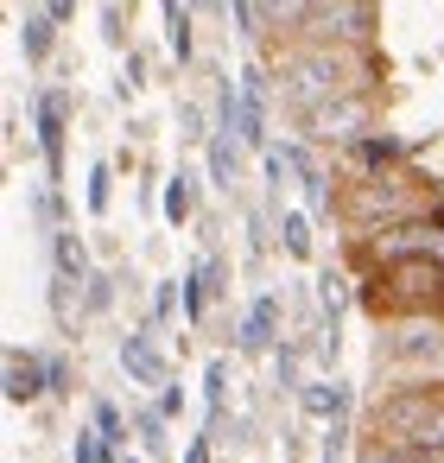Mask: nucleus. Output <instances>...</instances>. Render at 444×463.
I'll use <instances>...</instances> for the list:
<instances>
[{
    "mask_svg": "<svg viewBox=\"0 0 444 463\" xmlns=\"http://www.w3.org/2000/svg\"><path fill=\"white\" fill-rule=\"evenodd\" d=\"M374 83H381V64L368 45H279L273 52V90L292 121L349 96H374Z\"/></svg>",
    "mask_w": 444,
    "mask_h": 463,
    "instance_id": "obj_1",
    "label": "nucleus"
},
{
    "mask_svg": "<svg viewBox=\"0 0 444 463\" xmlns=\"http://www.w3.org/2000/svg\"><path fill=\"white\" fill-rule=\"evenodd\" d=\"M336 229L343 241H362L387 222H412V216H444V178L425 165H387V172H362V178H336Z\"/></svg>",
    "mask_w": 444,
    "mask_h": 463,
    "instance_id": "obj_2",
    "label": "nucleus"
},
{
    "mask_svg": "<svg viewBox=\"0 0 444 463\" xmlns=\"http://www.w3.org/2000/svg\"><path fill=\"white\" fill-rule=\"evenodd\" d=\"M355 305L374 324L400 311H444V260H393V267L355 273Z\"/></svg>",
    "mask_w": 444,
    "mask_h": 463,
    "instance_id": "obj_3",
    "label": "nucleus"
},
{
    "mask_svg": "<svg viewBox=\"0 0 444 463\" xmlns=\"http://www.w3.org/2000/svg\"><path fill=\"white\" fill-rule=\"evenodd\" d=\"M374 362L406 374H431L444 362V311H400L374 324Z\"/></svg>",
    "mask_w": 444,
    "mask_h": 463,
    "instance_id": "obj_4",
    "label": "nucleus"
},
{
    "mask_svg": "<svg viewBox=\"0 0 444 463\" xmlns=\"http://www.w3.org/2000/svg\"><path fill=\"white\" fill-rule=\"evenodd\" d=\"M355 273L393 267V260H444V216H412V222H387L362 241H343Z\"/></svg>",
    "mask_w": 444,
    "mask_h": 463,
    "instance_id": "obj_5",
    "label": "nucleus"
},
{
    "mask_svg": "<svg viewBox=\"0 0 444 463\" xmlns=\"http://www.w3.org/2000/svg\"><path fill=\"white\" fill-rule=\"evenodd\" d=\"M374 128H381V102H374V96H349V102H330V109H311V115L292 121V134L311 140V146L330 153V159H343L349 146H362Z\"/></svg>",
    "mask_w": 444,
    "mask_h": 463,
    "instance_id": "obj_6",
    "label": "nucleus"
},
{
    "mask_svg": "<svg viewBox=\"0 0 444 463\" xmlns=\"http://www.w3.org/2000/svg\"><path fill=\"white\" fill-rule=\"evenodd\" d=\"M279 45H374V0H317V14Z\"/></svg>",
    "mask_w": 444,
    "mask_h": 463,
    "instance_id": "obj_7",
    "label": "nucleus"
},
{
    "mask_svg": "<svg viewBox=\"0 0 444 463\" xmlns=\"http://www.w3.org/2000/svg\"><path fill=\"white\" fill-rule=\"evenodd\" d=\"M235 83H241V146H248V153H267V146H273V134H267V102L279 96V90H273V64H248Z\"/></svg>",
    "mask_w": 444,
    "mask_h": 463,
    "instance_id": "obj_8",
    "label": "nucleus"
},
{
    "mask_svg": "<svg viewBox=\"0 0 444 463\" xmlns=\"http://www.w3.org/2000/svg\"><path fill=\"white\" fill-rule=\"evenodd\" d=\"M178 286H184V324L197 330V324H203V311H210L216 298H229V260H222V254H203V260H191V267H184V279H178Z\"/></svg>",
    "mask_w": 444,
    "mask_h": 463,
    "instance_id": "obj_9",
    "label": "nucleus"
},
{
    "mask_svg": "<svg viewBox=\"0 0 444 463\" xmlns=\"http://www.w3.org/2000/svg\"><path fill=\"white\" fill-rule=\"evenodd\" d=\"M279 317H286V305H279V292H254V305L241 311V324H235V349L241 355H273L286 336H279Z\"/></svg>",
    "mask_w": 444,
    "mask_h": 463,
    "instance_id": "obj_10",
    "label": "nucleus"
},
{
    "mask_svg": "<svg viewBox=\"0 0 444 463\" xmlns=\"http://www.w3.org/2000/svg\"><path fill=\"white\" fill-rule=\"evenodd\" d=\"M0 381H7V387H0V393H7V406H33V400H45V393H52L45 355H39V349H20V343L0 355Z\"/></svg>",
    "mask_w": 444,
    "mask_h": 463,
    "instance_id": "obj_11",
    "label": "nucleus"
},
{
    "mask_svg": "<svg viewBox=\"0 0 444 463\" xmlns=\"http://www.w3.org/2000/svg\"><path fill=\"white\" fill-rule=\"evenodd\" d=\"M33 128H39V153H45V172L52 184L64 178V134H71V96L64 90H45L39 109H33Z\"/></svg>",
    "mask_w": 444,
    "mask_h": 463,
    "instance_id": "obj_12",
    "label": "nucleus"
},
{
    "mask_svg": "<svg viewBox=\"0 0 444 463\" xmlns=\"http://www.w3.org/2000/svg\"><path fill=\"white\" fill-rule=\"evenodd\" d=\"M412 153H406V140L400 134H387V128H374L362 146H349L343 159H330L336 165V178H362V172H387V165H406Z\"/></svg>",
    "mask_w": 444,
    "mask_h": 463,
    "instance_id": "obj_13",
    "label": "nucleus"
},
{
    "mask_svg": "<svg viewBox=\"0 0 444 463\" xmlns=\"http://www.w3.org/2000/svg\"><path fill=\"white\" fill-rule=\"evenodd\" d=\"M121 374L134 381V387H165L172 374H165V355H159V343H153V330H128L121 336Z\"/></svg>",
    "mask_w": 444,
    "mask_h": 463,
    "instance_id": "obj_14",
    "label": "nucleus"
},
{
    "mask_svg": "<svg viewBox=\"0 0 444 463\" xmlns=\"http://www.w3.org/2000/svg\"><path fill=\"white\" fill-rule=\"evenodd\" d=\"M298 406H305V419H317V425H343V419H349V406H355V393H349V381L317 374V381H305V387H298Z\"/></svg>",
    "mask_w": 444,
    "mask_h": 463,
    "instance_id": "obj_15",
    "label": "nucleus"
},
{
    "mask_svg": "<svg viewBox=\"0 0 444 463\" xmlns=\"http://www.w3.org/2000/svg\"><path fill=\"white\" fill-rule=\"evenodd\" d=\"M90 248L77 229H52V279H71V286H90Z\"/></svg>",
    "mask_w": 444,
    "mask_h": 463,
    "instance_id": "obj_16",
    "label": "nucleus"
},
{
    "mask_svg": "<svg viewBox=\"0 0 444 463\" xmlns=\"http://www.w3.org/2000/svg\"><path fill=\"white\" fill-rule=\"evenodd\" d=\"M203 146H210V184H216V191H235V172H241V153H248L241 134H235V128H210Z\"/></svg>",
    "mask_w": 444,
    "mask_h": 463,
    "instance_id": "obj_17",
    "label": "nucleus"
},
{
    "mask_svg": "<svg viewBox=\"0 0 444 463\" xmlns=\"http://www.w3.org/2000/svg\"><path fill=\"white\" fill-rule=\"evenodd\" d=\"M159 14H165V52L178 64H191L197 52V20H191V0H159Z\"/></svg>",
    "mask_w": 444,
    "mask_h": 463,
    "instance_id": "obj_18",
    "label": "nucleus"
},
{
    "mask_svg": "<svg viewBox=\"0 0 444 463\" xmlns=\"http://www.w3.org/2000/svg\"><path fill=\"white\" fill-rule=\"evenodd\" d=\"M159 216H165L172 229H184V222L197 216V178H191L184 165H178V172L165 178V191H159Z\"/></svg>",
    "mask_w": 444,
    "mask_h": 463,
    "instance_id": "obj_19",
    "label": "nucleus"
},
{
    "mask_svg": "<svg viewBox=\"0 0 444 463\" xmlns=\"http://www.w3.org/2000/svg\"><path fill=\"white\" fill-rule=\"evenodd\" d=\"M273 235H279V248H286L292 260H311V254H317V235H311V210H279Z\"/></svg>",
    "mask_w": 444,
    "mask_h": 463,
    "instance_id": "obj_20",
    "label": "nucleus"
},
{
    "mask_svg": "<svg viewBox=\"0 0 444 463\" xmlns=\"http://www.w3.org/2000/svg\"><path fill=\"white\" fill-rule=\"evenodd\" d=\"M52 26H58L52 14H26V20H20V52H26V64H33V71L52 58Z\"/></svg>",
    "mask_w": 444,
    "mask_h": 463,
    "instance_id": "obj_21",
    "label": "nucleus"
},
{
    "mask_svg": "<svg viewBox=\"0 0 444 463\" xmlns=\"http://www.w3.org/2000/svg\"><path fill=\"white\" fill-rule=\"evenodd\" d=\"M349 298H355V279H343L336 267H330V273H317V311H324L330 324H343V311H349Z\"/></svg>",
    "mask_w": 444,
    "mask_h": 463,
    "instance_id": "obj_22",
    "label": "nucleus"
},
{
    "mask_svg": "<svg viewBox=\"0 0 444 463\" xmlns=\"http://www.w3.org/2000/svg\"><path fill=\"white\" fill-rule=\"evenodd\" d=\"M109 203H115V159H96L90 165V184H83V210L90 216H109Z\"/></svg>",
    "mask_w": 444,
    "mask_h": 463,
    "instance_id": "obj_23",
    "label": "nucleus"
},
{
    "mask_svg": "<svg viewBox=\"0 0 444 463\" xmlns=\"http://www.w3.org/2000/svg\"><path fill=\"white\" fill-rule=\"evenodd\" d=\"M273 381H279V393H298V387H305V343L286 336V343L273 349Z\"/></svg>",
    "mask_w": 444,
    "mask_h": 463,
    "instance_id": "obj_24",
    "label": "nucleus"
},
{
    "mask_svg": "<svg viewBox=\"0 0 444 463\" xmlns=\"http://www.w3.org/2000/svg\"><path fill=\"white\" fill-rule=\"evenodd\" d=\"M165 425H172V419H165L159 406H140V412H134V438H140V450H146V457H165V450H172Z\"/></svg>",
    "mask_w": 444,
    "mask_h": 463,
    "instance_id": "obj_25",
    "label": "nucleus"
},
{
    "mask_svg": "<svg viewBox=\"0 0 444 463\" xmlns=\"http://www.w3.org/2000/svg\"><path fill=\"white\" fill-rule=\"evenodd\" d=\"M222 393H229V362L216 355V362L203 368V431H216V419H222Z\"/></svg>",
    "mask_w": 444,
    "mask_h": 463,
    "instance_id": "obj_26",
    "label": "nucleus"
},
{
    "mask_svg": "<svg viewBox=\"0 0 444 463\" xmlns=\"http://www.w3.org/2000/svg\"><path fill=\"white\" fill-rule=\"evenodd\" d=\"M90 425H96L115 450H128V412H121L115 400H96V406H90Z\"/></svg>",
    "mask_w": 444,
    "mask_h": 463,
    "instance_id": "obj_27",
    "label": "nucleus"
},
{
    "mask_svg": "<svg viewBox=\"0 0 444 463\" xmlns=\"http://www.w3.org/2000/svg\"><path fill=\"white\" fill-rule=\"evenodd\" d=\"M115 305V279L109 273H90V286H83V317H102Z\"/></svg>",
    "mask_w": 444,
    "mask_h": 463,
    "instance_id": "obj_28",
    "label": "nucleus"
},
{
    "mask_svg": "<svg viewBox=\"0 0 444 463\" xmlns=\"http://www.w3.org/2000/svg\"><path fill=\"white\" fill-rule=\"evenodd\" d=\"M45 374H52V400H64L71 393V362L64 355H45Z\"/></svg>",
    "mask_w": 444,
    "mask_h": 463,
    "instance_id": "obj_29",
    "label": "nucleus"
},
{
    "mask_svg": "<svg viewBox=\"0 0 444 463\" xmlns=\"http://www.w3.org/2000/svg\"><path fill=\"white\" fill-rule=\"evenodd\" d=\"M159 412H165V419H178V412H184V387H178V381H165V387H159Z\"/></svg>",
    "mask_w": 444,
    "mask_h": 463,
    "instance_id": "obj_30",
    "label": "nucleus"
},
{
    "mask_svg": "<svg viewBox=\"0 0 444 463\" xmlns=\"http://www.w3.org/2000/svg\"><path fill=\"white\" fill-rule=\"evenodd\" d=\"M210 438H216V431H203V438H191V444H184V463H210Z\"/></svg>",
    "mask_w": 444,
    "mask_h": 463,
    "instance_id": "obj_31",
    "label": "nucleus"
},
{
    "mask_svg": "<svg viewBox=\"0 0 444 463\" xmlns=\"http://www.w3.org/2000/svg\"><path fill=\"white\" fill-rule=\"evenodd\" d=\"M45 14H52V20H71V14H77V0H52Z\"/></svg>",
    "mask_w": 444,
    "mask_h": 463,
    "instance_id": "obj_32",
    "label": "nucleus"
},
{
    "mask_svg": "<svg viewBox=\"0 0 444 463\" xmlns=\"http://www.w3.org/2000/svg\"><path fill=\"white\" fill-rule=\"evenodd\" d=\"M222 7V0H191V14H216Z\"/></svg>",
    "mask_w": 444,
    "mask_h": 463,
    "instance_id": "obj_33",
    "label": "nucleus"
},
{
    "mask_svg": "<svg viewBox=\"0 0 444 463\" xmlns=\"http://www.w3.org/2000/svg\"><path fill=\"white\" fill-rule=\"evenodd\" d=\"M121 463H140V457H121Z\"/></svg>",
    "mask_w": 444,
    "mask_h": 463,
    "instance_id": "obj_34",
    "label": "nucleus"
},
{
    "mask_svg": "<svg viewBox=\"0 0 444 463\" xmlns=\"http://www.w3.org/2000/svg\"><path fill=\"white\" fill-rule=\"evenodd\" d=\"M425 463H444V457H425Z\"/></svg>",
    "mask_w": 444,
    "mask_h": 463,
    "instance_id": "obj_35",
    "label": "nucleus"
}]
</instances>
